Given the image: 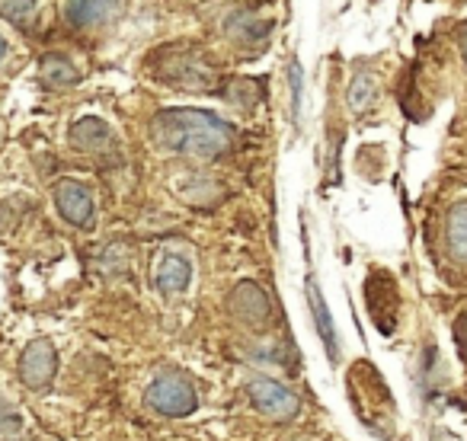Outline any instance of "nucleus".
<instances>
[{
	"instance_id": "obj_1",
	"label": "nucleus",
	"mask_w": 467,
	"mask_h": 441,
	"mask_svg": "<svg viewBox=\"0 0 467 441\" xmlns=\"http://www.w3.org/2000/svg\"><path fill=\"white\" fill-rule=\"evenodd\" d=\"M150 135L167 150L212 160L221 157L234 141V128L208 109H163L150 122Z\"/></svg>"
},
{
	"instance_id": "obj_2",
	"label": "nucleus",
	"mask_w": 467,
	"mask_h": 441,
	"mask_svg": "<svg viewBox=\"0 0 467 441\" xmlns=\"http://www.w3.org/2000/svg\"><path fill=\"white\" fill-rule=\"evenodd\" d=\"M148 406L161 415L182 419V415L199 409V394H195L192 381H189L182 371H163V374H157L154 381H150Z\"/></svg>"
},
{
	"instance_id": "obj_3",
	"label": "nucleus",
	"mask_w": 467,
	"mask_h": 441,
	"mask_svg": "<svg viewBox=\"0 0 467 441\" xmlns=\"http://www.w3.org/2000/svg\"><path fill=\"white\" fill-rule=\"evenodd\" d=\"M247 396L254 403V409L266 419H275V422H288L301 413V400L292 387L285 384L273 381V377H254L247 384Z\"/></svg>"
},
{
	"instance_id": "obj_4",
	"label": "nucleus",
	"mask_w": 467,
	"mask_h": 441,
	"mask_svg": "<svg viewBox=\"0 0 467 441\" xmlns=\"http://www.w3.org/2000/svg\"><path fill=\"white\" fill-rule=\"evenodd\" d=\"M231 313L241 320L244 326L250 330H266L269 326V317H273V304H269V294L263 292L260 285L254 282H241V285L234 288L231 301H227Z\"/></svg>"
},
{
	"instance_id": "obj_5",
	"label": "nucleus",
	"mask_w": 467,
	"mask_h": 441,
	"mask_svg": "<svg viewBox=\"0 0 467 441\" xmlns=\"http://www.w3.org/2000/svg\"><path fill=\"white\" fill-rule=\"evenodd\" d=\"M55 371H58V352L48 339H36L23 349L20 358V377L26 387L42 390L55 381Z\"/></svg>"
},
{
	"instance_id": "obj_6",
	"label": "nucleus",
	"mask_w": 467,
	"mask_h": 441,
	"mask_svg": "<svg viewBox=\"0 0 467 441\" xmlns=\"http://www.w3.org/2000/svg\"><path fill=\"white\" fill-rule=\"evenodd\" d=\"M55 205H58V214L74 224V228H90L93 224V195L87 192V186L74 179H65L55 186Z\"/></svg>"
},
{
	"instance_id": "obj_7",
	"label": "nucleus",
	"mask_w": 467,
	"mask_h": 441,
	"mask_svg": "<svg viewBox=\"0 0 467 441\" xmlns=\"http://www.w3.org/2000/svg\"><path fill=\"white\" fill-rule=\"evenodd\" d=\"M122 0H65V20L71 26H103L116 16Z\"/></svg>"
},
{
	"instance_id": "obj_8",
	"label": "nucleus",
	"mask_w": 467,
	"mask_h": 441,
	"mask_svg": "<svg viewBox=\"0 0 467 441\" xmlns=\"http://www.w3.org/2000/svg\"><path fill=\"white\" fill-rule=\"evenodd\" d=\"M307 304H311V313H314V326L320 333V343H324L327 355L330 362H339V339H337V326H333V317H330V307H327L324 294H320V285L314 275H307Z\"/></svg>"
},
{
	"instance_id": "obj_9",
	"label": "nucleus",
	"mask_w": 467,
	"mask_h": 441,
	"mask_svg": "<svg viewBox=\"0 0 467 441\" xmlns=\"http://www.w3.org/2000/svg\"><path fill=\"white\" fill-rule=\"evenodd\" d=\"M189 279H192V266H189L186 256L180 253H167L161 260V266H157V288H161L163 294H180L189 288Z\"/></svg>"
},
{
	"instance_id": "obj_10",
	"label": "nucleus",
	"mask_w": 467,
	"mask_h": 441,
	"mask_svg": "<svg viewBox=\"0 0 467 441\" xmlns=\"http://www.w3.org/2000/svg\"><path fill=\"white\" fill-rule=\"evenodd\" d=\"M71 144L78 150H87V154H99V150L112 148V131L106 128V122L87 116L71 128Z\"/></svg>"
},
{
	"instance_id": "obj_11",
	"label": "nucleus",
	"mask_w": 467,
	"mask_h": 441,
	"mask_svg": "<svg viewBox=\"0 0 467 441\" xmlns=\"http://www.w3.org/2000/svg\"><path fill=\"white\" fill-rule=\"evenodd\" d=\"M445 241H448V250H451L454 260L467 262V201L454 205L451 214H448Z\"/></svg>"
},
{
	"instance_id": "obj_12",
	"label": "nucleus",
	"mask_w": 467,
	"mask_h": 441,
	"mask_svg": "<svg viewBox=\"0 0 467 441\" xmlns=\"http://www.w3.org/2000/svg\"><path fill=\"white\" fill-rule=\"evenodd\" d=\"M42 80H46L48 87H71L74 80H80V71L65 55H46V58H42Z\"/></svg>"
},
{
	"instance_id": "obj_13",
	"label": "nucleus",
	"mask_w": 467,
	"mask_h": 441,
	"mask_svg": "<svg viewBox=\"0 0 467 441\" xmlns=\"http://www.w3.org/2000/svg\"><path fill=\"white\" fill-rule=\"evenodd\" d=\"M0 14L7 16L14 26L29 29L36 20V0H0Z\"/></svg>"
},
{
	"instance_id": "obj_14",
	"label": "nucleus",
	"mask_w": 467,
	"mask_h": 441,
	"mask_svg": "<svg viewBox=\"0 0 467 441\" xmlns=\"http://www.w3.org/2000/svg\"><path fill=\"white\" fill-rule=\"evenodd\" d=\"M371 99H375V77H371V74H365V71L356 74V80H352V87H349L352 112H365Z\"/></svg>"
},
{
	"instance_id": "obj_15",
	"label": "nucleus",
	"mask_w": 467,
	"mask_h": 441,
	"mask_svg": "<svg viewBox=\"0 0 467 441\" xmlns=\"http://www.w3.org/2000/svg\"><path fill=\"white\" fill-rule=\"evenodd\" d=\"M288 77H292V116H298V109H301V67H298V61L288 65Z\"/></svg>"
},
{
	"instance_id": "obj_16",
	"label": "nucleus",
	"mask_w": 467,
	"mask_h": 441,
	"mask_svg": "<svg viewBox=\"0 0 467 441\" xmlns=\"http://www.w3.org/2000/svg\"><path fill=\"white\" fill-rule=\"evenodd\" d=\"M23 426V419H20V415H7V419H0V435H7V432H16V428H20Z\"/></svg>"
},
{
	"instance_id": "obj_17",
	"label": "nucleus",
	"mask_w": 467,
	"mask_h": 441,
	"mask_svg": "<svg viewBox=\"0 0 467 441\" xmlns=\"http://www.w3.org/2000/svg\"><path fill=\"white\" fill-rule=\"evenodd\" d=\"M458 339L467 345V313H464V317H461V323H458Z\"/></svg>"
},
{
	"instance_id": "obj_18",
	"label": "nucleus",
	"mask_w": 467,
	"mask_h": 441,
	"mask_svg": "<svg viewBox=\"0 0 467 441\" xmlns=\"http://www.w3.org/2000/svg\"><path fill=\"white\" fill-rule=\"evenodd\" d=\"M461 52H464V61H467V26L461 29Z\"/></svg>"
},
{
	"instance_id": "obj_19",
	"label": "nucleus",
	"mask_w": 467,
	"mask_h": 441,
	"mask_svg": "<svg viewBox=\"0 0 467 441\" xmlns=\"http://www.w3.org/2000/svg\"><path fill=\"white\" fill-rule=\"evenodd\" d=\"M4 55H7V42H4V36H0V61H4Z\"/></svg>"
}]
</instances>
